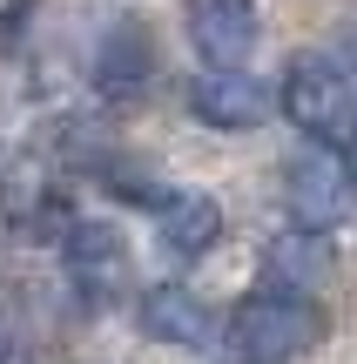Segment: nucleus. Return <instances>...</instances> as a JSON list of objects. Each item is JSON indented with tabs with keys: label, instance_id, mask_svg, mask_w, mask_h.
<instances>
[{
	"label": "nucleus",
	"instance_id": "39448f33",
	"mask_svg": "<svg viewBox=\"0 0 357 364\" xmlns=\"http://www.w3.org/2000/svg\"><path fill=\"white\" fill-rule=\"evenodd\" d=\"M148 81H155V41H148V27L115 21L101 34V48H94V88L108 102H135V95H148Z\"/></svg>",
	"mask_w": 357,
	"mask_h": 364
},
{
	"label": "nucleus",
	"instance_id": "423d86ee",
	"mask_svg": "<svg viewBox=\"0 0 357 364\" xmlns=\"http://www.w3.org/2000/svg\"><path fill=\"white\" fill-rule=\"evenodd\" d=\"M189 108H196L209 129L243 135V129H256V122H263L270 95H263V81L243 75V68H209V75H196V88H189Z\"/></svg>",
	"mask_w": 357,
	"mask_h": 364
},
{
	"label": "nucleus",
	"instance_id": "f03ea898",
	"mask_svg": "<svg viewBox=\"0 0 357 364\" xmlns=\"http://www.w3.org/2000/svg\"><path fill=\"white\" fill-rule=\"evenodd\" d=\"M277 108L290 115V129H304L310 149H331V156L357 135V88L331 61H317V54H297V61L283 68Z\"/></svg>",
	"mask_w": 357,
	"mask_h": 364
},
{
	"label": "nucleus",
	"instance_id": "f257e3e1",
	"mask_svg": "<svg viewBox=\"0 0 357 364\" xmlns=\"http://www.w3.org/2000/svg\"><path fill=\"white\" fill-rule=\"evenodd\" d=\"M324 344V311L297 290H256L229 311V351L236 364H290Z\"/></svg>",
	"mask_w": 357,
	"mask_h": 364
},
{
	"label": "nucleus",
	"instance_id": "9d476101",
	"mask_svg": "<svg viewBox=\"0 0 357 364\" xmlns=\"http://www.w3.org/2000/svg\"><path fill=\"white\" fill-rule=\"evenodd\" d=\"M337 169H344V189H357V135L337 149Z\"/></svg>",
	"mask_w": 357,
	"mask_h": 364
},
{
	"label": "nucleus",
	"instance_id": "7ed1b4c3",
	"mask_svg": "<svg viewBox=\"0 0 357 364\" xmlns=\"http://www.w3.org/2000/svg\"><path fill=\"white\" fill-rule=\"evenodd\" d=\"M61 257H67V284H75L81 304H94V311L128 290V243H121L108 223H75Z\"/></svg>",
	"mask_w": 357,
	"mask_h": 364
},
{
	"label": "nucleus",
	"instance_id": "1a4fd4ad",
	"mask_svg": "<svg viewBox=\"0 0 357 364\" xmlns=\"http://www.w3.org/2000/svg\"><path fill=\"white\" fill-rule=\"evenodd\" d=\"M283 176H290V209H297V223H304V230L331 223L337 209L351 203L344 169H337V156H331V149H304V156H297Z\"/></svg>",
	"mask_w": 357,
	"mask_h": 364
},
{
	"label": "nucleus",
	"instance_id": "0eeeda50",
	"mask_svg": "<svg viewBox=\"0 0 357 364\" xmlns=\"http://www.w3.org/2000/svg\"><path fill=\"white\" fill-rule=\"evenodd\" d=\"M135 317H142V331H148L155 344H175V351H196V344H209V331H216L209 304H202L196 290H182V284H155V290H142Z\"/></svg>",
	"mask_w": 357,
	"mask_h": 364
},
{
	"label": "nucleus",
	"instance_id": "9b49d317",
	"mask_svg": "<svg viewBox=\"0 0 357 364\" xmlns=\"http://www.w3.org/2000/svg\"><path fill=\"white\" fill-rule=\"evenodd\" d=\"M0 364H27V351H13V344H0Z\"/></svg>",
	"mask_w": 357,
	"mask_h": 364
},
{
	"label": "nucleus",
	"instance_id": "6e6552de",
	"mask_svg": "<svg viewBox=\"0 0 357 364\" xmlns=\"http://www.w3.org/2000/svg\"><path fill=\"white\" fill-rule=\"evenodd\" d=\"M155 236L175 250V257H202V250H216V236H223V203L202 196V189L155 196Z\"/></svg>",
	"mask_w": 357,
	"mask_h": 364
},
{
	"label": "nucleus",
	"instance_id": "20e7f679",
	"mask_svg": "<svg viewBox=\"0 0 357 364\" xmlns=\"http://www.w3.org/2000/svg\"><path fill=\"white\" fill-rule=\"evenodd\" d=\"M182 14H189V41L209 68H236L263 34L256 0H182Z\"/></svg>",
	"mask_w": 357,
	"mask_h": 364
},
{
	"label": "nucleus",
	"instance_id": "f8f14e48",
	"mask_svg": "<svg viewBox=\"0 0 357 364\" xmlns=\"http://www.w3.org/2000/svg\"><path fill=\"white\" fill-rule=\"evenodd\" d=\"M344 48H351V61H357V14H351V27H344Z\"/></svg>",
	"mask_w": 357,
	"mask_h": 364
}]
</instances>
